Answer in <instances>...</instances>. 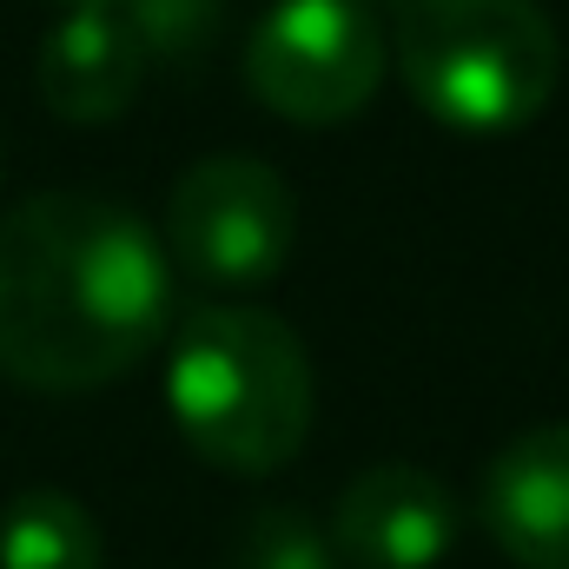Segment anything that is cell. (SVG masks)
I'll return each instance as SVG.
<instances>
[{
  "mask_svg": "<svg viewBox=\"0 0 569 569\" xmlns=\"http://www.w3.org/2000/svg\"><path fill=\"white\" fill-rule=\"evenodd\" d=\"M172 325V259L133 206L107 192H33L0 212V378L80 398Z\"/></svg>",
  "mask_w": 569,
  "mask_h": 569,
  "instance_id": "cell-1",
  "label": "cell"
},
{
  "mask_svg": "<svg viewBox=\"0 0 569 569\" xmlns=\"http://www.w3.org/2000/svg\"><path fill=\"white\" fill-rule=\"evenodd\" d=\"M166 411L212 470L272 477L318 418L311 351L266 305H206L166 351Z\"/></svg>",
  "mask_w": 569,
  "mask_h": 569,
  "instance_id": "cell-2",
  "label": "cell"
},
{
  "mask_svg": "<svg viewBox=\"0 0 569 569\" xmlns=\"http://www.w3.org/2000/svg\"><path fill=\"white\" fill-rule=\"evenodd\" d=\"M385 27L405 93L450 133H523L563 73L543 0H398Z\"/></svg>",
  "mask_w": 569,
  "mask_h": 569,
  "instance_id": "cell-3",
  "label": "cell"
},
{
  "mask_svg": "<svg viewBox=\"0 0 569 569\" xmlns=\"http://www.w3.org/2000/svg\"><path fill=\"white\" fill-rule=\"evenodd\" d=\"M391 67V27L378 0H272L246 47V87L291 127L358 120Z\"/></svg>",
  "mask_w": 569,
  "mask_h": 569,
  "instance_id": "cell-4",
  "label": "cell"
},
{
  "mask_svg": "<svg viewBox=\"0 0 569 569\" xmlns=\"http://www.w3.org/2000/svg\"><path fill=\"white\" fill-rule=\"evenodd\" d=\"M166 259L199 284L252 291L272 284L298 246V192L252 152H212L166 192Z\"/></svg>",
  "mask_w": 569,
  "mask_h": 569,
  "instance_id": "cell-5",
  "label": "cell"
},
{
  "mask_svg": "<svg viewBox=\"0 0 569 569\" xmlns=\"http://www.w3.org/2000/svg\"><path fill=\"white\" fill-rule=\"evenodd\" d=\"M463 510L443 477L418 463H371L345 483L331 543L358 569H437L457 550Z\"/></svg>",
  "mask_w": 569,
  "mask_h": 569,
  "instance_id": "cell-6",
  "label": "cell"
},
{
  "mask_svg": "<svg viewBox=\"0 0 569 569\" xmlns=\"http://www.w3.org/2000/svg\"><path fill=\"white\" fill-rule=\"evenodd\" d=\"M477 517L517 569H569V425L510 437L477 483Z\"/></svg>",
  "mask_w": 569,
  "mask_h": 569,
  "instance_id": "cell-7",
  "label": "cell"
},
{
  "mask_svg": "<svg viewBox=\"0 0 569 569\" xmlns=\"http://www.w3.org/2000/svg\"><path fill=\"white\" fill-rule=\"evenodd\" d=\"M146 73H152V60H146L140 33H133V20L120 7H80V13H67L40 40V60H33V87H40L47 113L67 120V127H107V120H120L140 100Z\"/></svg>",
  "mask_w": 569,
  "mask_h": 569,
  "instance_id": "cell-8",
  "label": "cell"
},
{
  "mask_svg": "<svg viewBox=\"0 0 569 569\" xmlns=\"http://www.w3.org/2000/svg\"><path fill=\"white\" fill-rule=\"evenodd\" d=\"M0 569H107L93 510L67 490H20L0 510Z\"/></svg>",
  "mask_w": 569,
  "mask_h": 569,
  "instance_id": "cell-9",
  "label": "cell"
},
{
  "mask_svg": "<svg viewBox=\"0 0 569 569\" xmlns=\"http://www.w3.org/2000/svg\"><path fill=\"white\" fill-rule=\"evenodd\" d=\"M338 543L305 517V510H259V517H246V530H239V550H232V569H338Z\"/></svg>",
  "mask_w": 569,
  "mask_h": 569,
  "instance_id": "cell-10",
  "label": "cell"
},
{
  "mask_svg": "<svg viewBox=\"0 0 569 569\" xmlns=\"http://www.w3.org/2000/svg\"><path fill=\"white\" fill-rule=\"evenodd\" d=\"M120 13L133 20L152 67L179 60V53H199L219 33V0H120Z\"/></svg>",
  "mask_w": 569,
  "mask_h": 569,
  "instance_id": "cell-11",
  "label": "cell"
},
{
  "mask_svg": "<svg viewBox=\"0 0 569 569\" xmlns=\"http://www.w3.org/2000/svg\"><path fill=\"white\" fill-rule=\"evenodd\" d=\"M53 7H67V13H80V7H120V0H53Z\"/></svg>",
  "mask_w": 569,
  "mask_h": 569,
  "instance_id": "cell-12",
  "label": "cell"
}]
</instances>
